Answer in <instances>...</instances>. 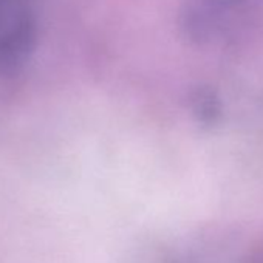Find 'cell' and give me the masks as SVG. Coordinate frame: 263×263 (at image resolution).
I'll list each match as a JSON object with an SVG mask.
<instances>
[]
</instances>
